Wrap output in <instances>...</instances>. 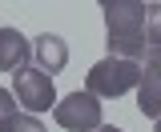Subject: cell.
<instances>
[{"label":"cell","mask_w":161,"mask_h":132,"mask_svg":"<svg viewBox=\"0 0 161 132\" xmlns=\"http://www.w3.org/2000/svg\"><path fill=\"white\" fill-rule=\"evenodd\" d=\"M97 132H125V128H113V124H101Z\"/></svg>","instance_id":"8fae6325"},{"label":"cell","mask_w":161,"mask_h":132,"mask_svg":"<svg viewBox=\"0 0 161 132\" xmlns=\"http://www.w3.org/2000/svg\"><path fill=\"white\" fill-rule=\"evenodd\" d=\"M32 60V44L16 28H0V72H24Z\"/></svg>","instance_id":"8992f818"},{"label":"cell","mask_w":161,"mask_h":132,"mask_svg":"<svg viewBox=\"0 0 161 132\" xmlns=\"http://www.w3.org/2000/svg\"><path fill=\"white\" fill-rule=\"evenodd\" d=\"M0 132H44V124H40L36 116H28V112H16V116H8L0 124Z\"/></svg>","instance_id":"9c48e42d"},{"label":"cell","mask_w":161,"mask_h":132,"mask_svg":"<svg viewBox=\"0 0 161 132\" xmlns=\"http://www.w3.org/2000/svg\"><path fill=\"white\" fill-rule=\"evenodd\" d=\"M141 80V64L133 60H121V56H105L97 60L89 76H85V92H93L97 100H117V96L133 92Z\"/></svg>","instance_id":"7a4b0ae2"},{"label":"cell","mask_w":161,"mask_h":132,"mask_svg":"<svg viewBox=\"0 0 161 132\" xmlns=\"http://www.w3.org/2000/svg\"><path fill=\"white\" fill-rule=\"evenodd\" d=\"M32 60H36L32 68L57 76V72H64V64H69V44H64L57 32H40V36L32 40Z\"/></svg>","instance_id":"5b68a950"},{"label":"cell","mask_w":161,"mask_h":132,"mask_svg":"<svg viewBox=\"0 0 161 132\" xmlns=\"http://www.w3.org/2000/svg\"><path fill=\"white\" fill-rule=\"evenodd\" d=\"M141 64L161 68V4H149L145 12V60Z\"/></svg>","instance_id":"ba28073f"},{"label":"cell","mask_w":161,"mask_h":132,"mask_svg":"<svg viewBox=\"0 0 161 132\" xmlns=\"http://www.w3.org/2000/svg\"><path fill=\"white\" fill-rule=\"evenodd\" d=\"M137 108L149 120H161V68L141 64V80H137Z\"/></svg>","instance_id":"52a82bcc"},{"label":"cell","mask_w":161,"mask_h":132,"mask_svg":"<svg viewBox=\"0 0 161 132\" xmlns=\"http://www.w3.org/2000/svg\"><path fill=\"white\" fill-rule=\"evenodd\" d=\"M53 116L64 132H97L101 128V100L80 88V92H69L64 100H57Z\"/></svg>","instance_id":"3957f363"},{"label":"cell","mask_w":161,"mask_h":132,"mask_svg":"<svg viewBox=\"0 0 161 132\" xmlns=\"http://www.w3.org/2000/svg\"><path fill=\"white\" fill-rule=\"evenodd\" d=\"M8 116H16V96L8 92V88H0V124H4Z\"/></svg>","instance_id":"30bf717a"},{"label":"cell","mask_w":161,"mask_h":132,"mask_svg":"<svg viewBox=\"0 0 161 132\" xmlns=\"http://www.w3.org/2000/svg\"><path fill=\"white\" fill-rule=\"evenodd\" d=\"M157 132H161V120H157Z\"/></svg>","instance_id":"7c38bea8"},{"label":"cell","mask_w":161,"mask_h":132,"mask_svg":"<svg viewBox=\"0 0 161 132\" xmlns=\"http://www.w3.org/2000/svg\"><path fill=\"white\" fill-rule=\"evenodd\" d=\"M101 12H105V36H109V56L145 60V12L149 4L145 0H101Z\"/></svg>","instance_id":"6da1fadb"},{"label":"cell","mask_w":161,"mask_h":132,"mask_svg":"<svg viewBox=\"0 0 161 132\" xmlns=\"http://www.w3.org/2000/svg\"><path fill=\"white\" fill-rule=\"evenodd\" d=\"M12 96H16L20 108H28V116L57 108V88H53V76L40 72V68H24V72H16V92H12Z\"/></svg>","instance_id":"277c9868"}]
</instances>
